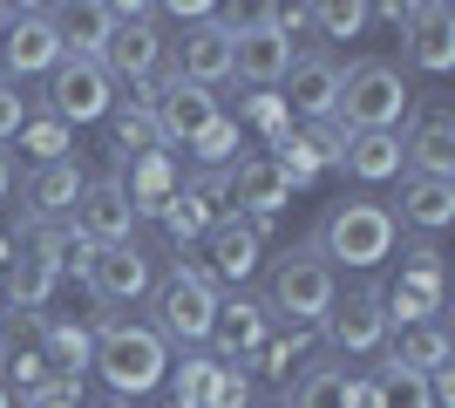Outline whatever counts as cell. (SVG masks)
<instances>
[{"instance_id":"1","label":"cell","mask_w":455,"mask_h":408,"mask_svg":"<svg viewBox=\"0 0 455 408\" xmlns=\"http://www.w3.org/2000/svg\"><path fill=\"white\" fill-rule=\"evenodd\" d=\"M340 307V272L320 259V245H285L266 272V313L285 327H320L326 313Z\"/></svg>"},{"instance_id":"2","label":"cell","mask_w":455,"mask_h":408,"mask_svg":"<svg viewBox=\"0 0 455 408\" xmlns=\"http://www.w3.org/2000/svg\"><path fill=\"white\" fill-rule=\"evenodd\" d=\"M89 368H102V381H109L116 402H130V395H150L164 388V374H171V340L156 327H143V320H102V333H95V361Z\"/></svg>"},{"instance_id":"3","label":"cell","mask_w":455,"mask_h":408,"mask_svg":"<svg viewBox=\"0 0 455 408\" xmlns=\"http://www.w3.org/2000/svg\"><path fill=\"white\" fill-rule=\"evenodd\" d=\"M395 212L387 204H374V197H340L333 212H326V225L313 232V245H320L326 266H354V272H374L380 259L395 252Z\"/></svg>"},{"instance_id":"4","label":"cell","mask_w":455,"mask_h":408,"mask_svg":"<svg viewBox=\"0 0 455 408\" xmlns=\"http://www.w3.org/2000/svg\"><path fill=\"white\" fill-rule=\"evenodd\" d=\"M150 292H156V333H164L171 348H204L211 313H218V300H225V292L204 279V266H184V259H177Z\"/></svg>"},{"instance_id":"5","label":"cell","mask_w":455,"mask_h":408,"mask_svg":"<svg viewBox=\"0 0 455 408\" xmlns=\"http://www.w3.org/2000/svg\"><path fill=\"white\" fill-rule=\"evenodd\" d=\"M333 116L347 130H395L408 116V76L395 61H354L340 76V109Z\"/></svg>"},{"instance_id":"6","label":"cell","mask_w":455,"mask_h":408,"mask_svg":"<svg viewBox=\"0 0 455 408\" xmlns=\"http://www.w3.org/2000/svg\"><path fill=\"white\" fill-rule=\"evenodd\" d=\"M156 61H164L156 7H136V0H123V7H116V28H109V48H102V68H109V82H130V89H143V82L156 76Z\"/></svg>"},{"instance_id":"7","label":"cell","mask_w":455,"mask_h":408,"mask_svg":"<svg viewBox=\"0 0 455 408\" xmlns=\"http://www.w3.org/2000/svg\"><path fill=\"white\" fill-rule=\"evenodd\" d=\"M61 35H55V7H7V35H0V76L28 82V76H55Z\"/></svg>"},{"instance_id":"8","label":"cell","mask_w":455,"mask_h":408,"mask_svg":"<svg viewBox=\"0 0 455 408\" xmlns=\"http://www.w3.org/2000/svg\"><path fill=\"white\" fill-rule=\"evenodd\" d=\"M116 109V82L102 61H82V55H61L55 76H48V116H61L68 130L76 123H102Z\"/></svg>"},{"instance_id":"9","label":"cell","mask_w":455,"mask_h":408,"mask_svg":"<svg viewBox=\"0 0 455 408\" xmlns=\"http://www.w3.org/2000/svg\"><path fill=\"white\" fill-rule=\"evenodd\" d=\"M68 232L82 238V245H130L136 232V204L130 191H123V177H82V197H76V212H68Z\"/></svg>"},{"instance_id":"10","label":"cell","mask_w":455,"mask_h":408,"mask_svg":"<svg viewBox=\"0 0 455 408\" xmlns=\"http://www.w3.org/2000/svg\"><path fill=\"white\" fill-rule=\"evenodd\" d=\"M380 307H387V327H408V320H442V252L421 238L408 245L401 259V279L380 292Z\"/></svg>"},{"instance_id":"11","label":"cell","mask_w":455,"mask_h":408,"mask_svg":"<svg viewBox=\"0 0 455 408\" xmlns=\"http://www.w3.org/2000/svg\"><path fill=\"white\" fill-rule=\"evenodd\" d=\"M225 116V102L197 89V82H177V76H156V96H150V123H156V143H197L211 123Z\"/></svg>"},{"instance_id":"12","label":"cell","mask_w":455,"mask_h":408,"mask_svg":"<svg viewBox=\"0 0 455 408\" xmlns=\"http://www.w3.org/2000/svg\"><path fill=\"white\" fill-rule=\"evenodd\" d=\"M340 61L326 55V48H313V55H292V68H285V116H299V123H326L333 109H340Z\"/></svg>"},{"instance_id":"13","label":"cell","mask_w":455,"mask_h":408,"mask_svg":"<svg viewBox=\"0 0 455 408\" xmlns=\"http://www.w3.org/2000/svg\"><path fill=\"white\" fill-rule=\"evenodd\" d=\"M231 28L218 14L211 20H190L184 41H171V76L177 82H197V89H218V82H231Z\"/></svg>"},{"instance_id":"14","label":"cell","mask_w":455,"mask_h":408,"mask_svg":"<svg viewBox=\"0 0 455 408\" xmlns=\"http://www.w3.org/2000/svg\"><path fill=\"white\" fill-rule=\"evenodd\" d=\"M156 286V266H150V252L143 245H102V252L89 259V292L102 300V307H136L143 292Z\"/></svg>"},{"instance_id":"15","label":"cell","mask_w":455,"mask_h":408,"mask_svg":"<svg viewBox=\"0 0 455 408\" xmlns=\"http://www.w3.org/2000/svg\"><path fill=\"white\" fill-rule=\"evenodd\" d=\"M211 361H225V368H238V361H251V354L272 340V313L259 307V300H245V292H231V300H218V313H211V333H204Z\"/></svg>"},{"instance_id":"16","label":"cell","mask_w":455,"mask_h":408,"mask_svg":"<svg viewBox=\"0 0 455 408\" xmlns=\"http://www.w3.org/2000/svg\"><path fill=\"white\" fill-rule=\"evenodd\" d=\"M266 232H272V225H251V218H218V225L204 232V245H211L204 279H211V286H245L251 272H259Z\"/></svg>"},{"instance_id":"17","label":"cell","mask_w":455,"mask_h":408,"mask_svg":"<svg viewBox=\"0 0 455 408\" xmlns=\"http://www.w3.org/2000/svg\"><path fill=\"white\" fill-rule=\"evenodd\" d=\"M225 197H238V212H245L251 225H272V218L292 204V184H285V171L272 164V156H238V164L225 171Z\"/></svg>"},{"instance_id":"18","label":"cell","mask_w":455,"mask_h":408,"mask_svg":"<svg viewBox=\"0 0 455 408\" xmlns=\"http://www.w3.org/2000/svg\"><path fill=\"white\" fill-rule=\"evenodd\" d=\"M333 354H380L387 348V307H380V286H361L347 292V307H333L320 320Z\"/></svg>"},{"instance_id":"19","label":"cell","mask_w":455,"mask_h":408,"mask_svg":"<svg viewBox=\"0 0 455 408\" xmlns=\"http://www.w3.org/2000/svg\"><path fill=\"white\" fill-rule=\"evenodd\" d=\"M401 35H408V61L415 68H428V76H449L455 68V7L421 0V7H408Z\"/></svg>"},{"instance_id":"20","label":"cell","mask_w":455,"mask_h":408,"mask_svg":"<svg viewBox=\"0 0 455 408\" xmlns=\"http://www.w3.org/2000/svg\"><path fill=\"white\" fill-rule=\"evenodd\" d=\"M285 68H292V41H279L272 28L245 20V28H238V41H231V76L251 82V89H279Z\"/></svg>"},{"instance_id":"21","label":"cell","mask_w":455,"mask_h":408,"mask_svg":"<svg viewBox=\"0 0 455 408\" xmlns=\"http://www.w3.org/2000/svg\"><path fill=\"white\" fill-rule=\"evenodd\" d=\"M401 164H408V177H455V116L449 109H421L415 130L401 136Z\"/></svg>"},{"instance_id":"22","label":"cell","mask_w":455,"mask_h":408,"mask_svg":"<svg viewBox=\"0 0 455 408\" xmlns=\"http://www.w3.org/2000/svg\"><path fill=\"white\" fill-rule=\"evenodd\" d=\"M387 361L395 368H415V374H435L455 361V340L442 320H408V327H387Z\"/></svg>"},{"instance_id":"23","label":"cell","mask_w":455,"mask_h":408,"mask_svg":"<svg viewBox=\"0 0 455 408\" xmlns=\"http://www.w3.org/2000/svg\"><path fill=\"white\" fill-rule=\"evenodd\" d=\"M415 232H442L455 225V177H401V218Z\"/></svg>"},{"instance_id":"24","label":"cell","mask_w":455,"mask_h":408,"mask_svg":"<svg viewBox=\"0 0 455 408\" xmlns=\"http://www.w3.org/2000/svg\"><path fill=\"white\" fill-rule=\"evenodd\" d=\"M340 171L361 177V184H387V177H401V136L395 130H347Z\"/></svg>"},{"instance_id":"25","label":"cell","mask_w":455,"mask_h":408,"mask_svg":"<svg viewBox=\"0 0 455 408\" xmlns=\"http://www.w3.org/2000/svg\"><path fill=\"white\" fill-rule=\"evenodd\" d=\"M109 28H116V7H102V0H82V7H55L61 55L102 61V48H109Z\"/></svg>"},{"instance_id":"26","label":"cell","mask_w":455,"mask_h":408,"mask_svg":"<svg viewBox=\"0 0 455 408\" xmlns=\"http://www.w3.org/2000/svg\"><path fill=\"white\" fill-rule=\"evenodd\" d=\"M82 197V164L76 156H61V164H35V177H28V204H35L41 225H55V218L76 212Z\"/></svg>"},{"instance_id":"27","label":"cell","mask_w":455,"mask_h":408,"mask_svg":"<svg viewBox=\"0 0 455 408\" xmlns=\"http://www.w3.org/2000/svg\"><path fill=\"white\" fill-rule=\"evenodd\" d=\"M123 191H130L136 218H156V212H164V197L177 191L171 156H164V150H143V156H130V177H123Z\"/></svg>"},{"instance_id":"28","label":"cell","mask_w":455,"mask_h":408,"mask_svg":"<svg viewBox=\"0 0 455 408\" xmlns=\"http://www.w3.org/2000/svg\"><path fill=\"white\" fill-rule=\"evenodd\" d=\"M156 225L177 238V245H190V238H204L211 225H218V204H211L197 184H177L171 197H164V212H156Z\"/></svg>"},{"instance_id":"29","label":"cell","mask_w":455,"mask_h":408,"mask_svg":"<svg viewBox=\"0 0 455 408\" xmlns=\"http://www.w3.org/2000/svg\"><path fill=\"white\" fill-rule=\"evenodd\" d=\"M41 361H48L61 381H82V368L95 361V340L82 327H68V320H48V327H41Z\"/></svg>"},{"instance_id":"30","label":"cell","mask_w":455,"mask_h":408,"mask_svg":"<svg viewBox=\"0 0 455 408\" xmlns=\"http://www.w3.org/2000/svg\"><path fill=\"white\" fill-rule=\"evenodd\" d=\"M347 388H354V374L320 361V368H306L292 388H285V408H347Z\"/></svg>"},{"instance_id":"31","label":"cell","mask_w":455,"mask_h":408,"mask_svg":"<svg viewBox=\"0 0 455 408\" xmlns=\"http://www.w3.org/2000/svg\"><path fill=\"white\" fill-rule=\"evenodd\" d=\"M55 279H61V272L48 266V259L20 252L14 266H7V292H0V300H14L20 313H35V307H48V292H55Z\"/></svg>"},{"instance_id":"32","label":"cell","mask_w":455,"mask_h":408,"mask_svg":"<svg viewBox=\"0 0 455 408\" xmlns=\"http://www.w3.org/2000/svg\"><path fill=\"white\" fill-rule=\"evenodd\" d=\"M374 408H435V402H428V374L380 361V368H374Z\"/></svg>"},{"instance_id":"33","label":"cell","mask_w":455,"mask_h":408,"mask_svg":"<svg viewBox=\"0 0 455 408\" xmlns=\"http://www.w3.org/2000/svg\"><path fill=\"white\" fill-rule=\"evenodd\" d=\"M109 123H116V156H123V164H130V156H143V150H164V143H156V123H150V109H143V102L109 109Z\"/></svg>"},{"instance_id":"34","label":"cell","mask_w":455,"mask_h":408,"mask_svg":"<svg viewBox=\"0 0 455 408\" xmlns=\"http://www.w3.org/2000/svg\"><path fill=\"white\" fill-rule=\"evenodd\" d=\"M238 136H245L238 123H231V116H218L204 136H197V143H184V150L197 156V171H231V164H238Z\"/></svg>"},{"instance_id":"35","label":"cell","mask_w":455,"mask_h":408,"mask_svg":"<svg viewBox=\"0 0 455 408\" xmlns=\"http://www.w3.org/2000/svg\"><path fill=\"white\" fill-rule=\"evenodd\" d=\"M20 150L35 156V164H61V156H68V123L48 116V109L28 116V123H20Z\"/></svg>"},{"instance_id":"36","label":"cell","mask_w":455,"mask_h":408,"mask_svg":"<svg viewBox=\"0 0 455 408\" xmlns=\"http://www.w3.org/2000/svg\"><path fill=\"white\" fill-rule=\"evenodd\" d=\"M231 123H238V130H245V123H259V130H266V143H279V136L292 130V116H285V102L272 96V89H259V96H245V102H238V116H231Z\"/></svg>"},{"instance_id":"37","label":"cell","mask_w":455,"mask_h":408,"mask_svg":"<svg viewBox=\"0 0 455 408\" xmlns=\"http://www.w3.org/2000/svg\"><path fill=\"white\" fill-rule=\"evenodd\" d=\"M313 28H320L326 41H354L367 28V7L361 0H320V7H313Z\"/></svg>"},{"instance_id":"38","label":"cell","mask_w":455,"mask_h":408,"mask_svg":"<svg viewBox=\"0 0 455 408\" xmlns=\"http://www.w3.org/2000/svg\"><path fill=\"white\" fill-rule=\"evenodd\" d=\"M211 368H218L211 354H190L184 368H177V361H171V374H164V381H171V402L197 408V402H204V388H211Z\"/></svg>"},{"instance_id":"39","label":"cell","mask_w":455,"mask_h":408,"mask_svg":"<svg viewBox=\"0 0 455 408\" xmlns=\"http://www.w3.org/2000/svg\"><path fill=\"white\" fill-rule=\"evenodd\" d=\"M197 408H251V374L245 368H211V388H204V402Z\"/></svg>"},{"instance_id":"40","label":"cell","mask_w":455,"mask_h":408,"mask_svg":"<svg viewBox=\"0 0 455 408\" xmlns=\"http://www.w3.org/2000/svg\"><path fill=\"white\" fill-rule=\"evenodd\" d=\"M299 143H306V156L313 164H340V150H347V123L340 116H326V123H299Z\"/></svg>"},{"instance_id":"41","label":"cell","mask_w":455,"mask_h":408,"mask_svg":"<svg viewBox=\"0 0 455 408\" xmlns=\"http://www.w3.org/2000/svg\"><path fill=\"white\" fill-rule=\"evenodd\" d=\"M251 20H259V28H272L279 41H292L299 28H313V7H299V0H279V7H259Z\"/></svg>"},{"instance_id":"42","label":"cell","mask_w":455,"mask_h":408,"mask_svg":"<svg viewBox=\"0 0 455 408\" xmlns=\"http://www.w3.org/2000/svg\"><path fill=\"white\" fill-rule=\"evenodd\" d=\"M28 116H35V109H28V96H20V82H7V76H0V143H14Z\"/></svg>"},{"instance_id":"43","label":"cell","mask_w":455,"mask_h":408,"mask_svg":"<svg viewBox=\"0 0 455 408\" xmlns=\"http://www.w3.org/2000/svg\"><path fill=\"white\" fill-rule=\"evenodd\" d=\"M0 197H14V150L0 143Z\"/></svg>"},{"instance_id":"44","label":"cell","mask_w":455,"mask_h":408,"mask_svg":"<svg viewBox=\"0 0 455 408\" xmlns=\"http://www.w3.org/2000/svg\"><path fill=\"white\" fill-rule=\"evenodd\" d=\"M0 408H14V395H7V381H0Z\"/></svg>"},{"instance_id":"45","label":"cell","mask_w":455,"mask_h":408,"mask_svg":"<svg viewBox=\"0 0 455 408\" xmlns=\"http://www.w3.org/2000/svg\"><path fill=\"white\" fill-rule=\"evenodd\" d=\"M0 35H7V7H0Z\"/></svg>"},{"instance_id":"46","label":"cell","mask_w":455,"mask_h":408,"mask_svg":"<svg viewBox=\"0 0 455 408\" xmlns=\"http://www.w3.org/2000/svg\"><path fill=\"white\" fill-rule=\"evenodd\" d=\"M164 408H184V402H164Z\"/></svg>"},{"instance_id":"47","label":"cell","mask_w":455,"mask_h":408,"mask_svg":"<svg viewBox=\"0 0 455 408\" xmlns=\"http://www.w3.org/2000/svg\"><path fill=\"white\" fill-rule=\"evenodd\" d=\"M68 408H82V402H68Z\"/></svg>"},{"instance_id":"48","label":"cell","mask_w":455,"mask_h":408,"mask_svg":"<svg viewBox=\"0 0 455 408\" xmlns=\"http://www.w3.org/2000/svg\"><path fill=\"white\" fill-rule=\"evenodd\" d=\"M109 408H123V402H109Z\"/></svg>"}]
</instances>
